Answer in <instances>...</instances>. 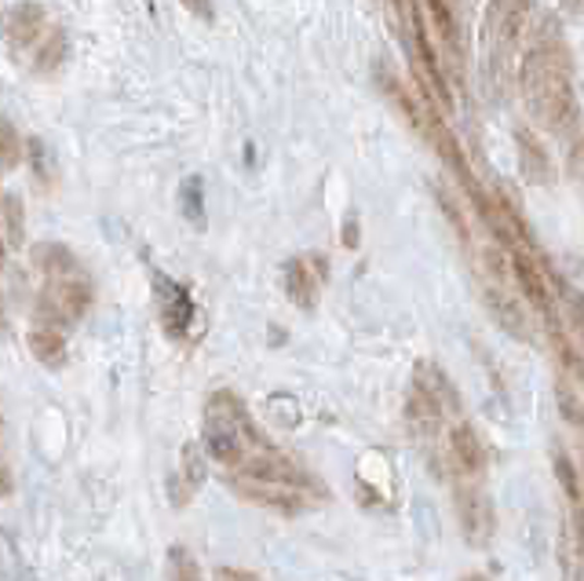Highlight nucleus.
Here are the masks:
<instances>
[{
	"instance_id": "nucleus-28",
	"label": "nucleus",
	"mask_w": 584,
	"mask_h": 581,
	"mask_svg": "<svg viewBox=\"0 0 584 581\" xmlns=\"http://www.w3.org/2000/svg\"><path fill=\"white\" fill-rule=\"evenodd\" d=\"M461 581H489V578H483V574H467V578H461Z\"/></svg>"
},
{
	"instance_id": "nucleus-20",
	"label": "nucleus",
	"mask_w": 584,
	"mask_h": 581,
	"mask_svg": "<svg viewBox=\"0 0 584 581\" xmlns=\"http://www.w3.org/2000/svg\"><path fill=\"white\" fill-rule=\"evenodd\" d=\"M23 158V140L8 121H0V165H19Z\"/></svg>"
},
{
	"instance_id": "nucleus-29",
	"label": "nucleus",
	"mask_w": 584,
	"mask_h": 581,
	"mask_svg": "<svg viewBox=\"0 0 584 581\" xmlns=\"http://www.w3.org/2000/svg\"><path fill=\"white\" fill-rule=\"evenodd\" d=\"M0 261H4V242H0Z\"/></svg>"
},
{
	"instance_id": "nucleus-26",
	"label": "nucleus",
	"mask_w": 584,
	"mask_h": 581,
	"mask_svg": "<svg viewBox=\"0 0 584 581\" xmlns=\"http://www.w3.org/2000/svg\"><path fill=\"white\" fill-rule=\"evenodd\" d=\"M216 581H259V578L245 574V570H216Z\"/></svg>"
},
{
	"instance_id": "nucleus-13",
	"label": "nucleus",
	"mask_w": 584,
	"mask_h": 581,
	"mask_svg": "<svg viewBox=\"0 0 584 581\" xmlns=\"http://www.w3.org/2000/svg\"><path fill=\"white\" fill-rule=\"evenodd\" d=\"M515 143H519V172H523L526 183H548L551 180V158L545 150V143L537 136H530L526 129L515 132Z\"/></svg>"
},
{
	"instance_id": "nucleus-21",
	"label": "nucleus",
	"mask_w": 584,
	"mask_h": 581,
	"mask_svg": "<svg viewBox=\"0 0 584 581\" xmlns=\"http://www.w3.org/2000/svg\"><path fill=\"white\" fill-rule=\"evenodd\" d=\"M183 213L186 220L202 227L205 223V213H202V180H186L183 183Z\"/></svg>"
},
{
	"instance_id": "nucleus-8",
	"label": "nucleus",
	"mask_w": 584,
	"mask_h": 581,
	"mask_svg": "<svg viewBox=\"0 0 584 581\" xmlns=\"http://www.w3.org/2000/svg\"><path fill=\"white\" fill-rule=\"evenodd\" d=\"M158 300H161L165 329H169L172 337H183L186 326L197 318V307H194L191 293H186L180 282H172V278H158Z\"/></svg>"
},
{
	"instance_id": "nucleus-22",
	"label": "nucleus",
	"mask_w": 584,
	"mask_h": 581,
	"mask_svg": "<svg viewBox=\"0 0 584 581\" xmlns=\"http://www.w3.org/2000/svg\"><path fill=\"white\" fill-rule=\"evenodd\" d=\"M556 399H559V410H562V417H567L570 424H577V428H584V402L573 396V391L562 384V388L556 391Z\"/></svg>"
},
{
	"instance_id": "nucleus-15",
	"label": "nucleus",
	"mask_w": 584,
	"mask_h": 581,
	"mask_svg": "<svg viewBox=\"0 0 584 581\" xmlns=\"http://www.w3.org/2000/svg\"><path fill=\"white\" fill-rule=\"evenodd\" d=\"M29 351H34L37 362H45V366H62L66 362V340L56 329H34L29 334Z\"/></svg>"
},
{
	"instance_id": "nucleus-25",
	"label": "nucleus",
	"mask_w": 584,
	"mask_h": 581,
	"mask_svg": "<svg viewBox=\"0 0 584 581\" xmlns=\"http://www.w3.org/2000/svg\"><path fill=\"white\" fill-rule=\"evenodd\" d=\"M15 483H12V472H8V464L0 461V497H12Z\"/></svg>"
},
{
	"instance_id": "nucleus-24",
	"label": "nucleus",
	"mask_w": 584,
	"mask_h": 581,
	"mask_svg": "<svg viewBox=\"0 0 584 581\" xmlns=\"http://www.w3.org/2000/svg\"><path fill=\"white\" fill-rule=\"evenodd\" d=\"M570 322H573V329H577V337H581V344H584V296H573L570 300Z\"/></svg>"
},
{
	"instance_id": "nucleus-7",
	"label": "nucleus",
	"mask_w": 584,
	"mask_h": 581,
	"mask_svg": "<svg viewBox=\"0 0 584 581\" xmlns=\"http://www.w3.org/2000/svg\"><path fill=\"white\" fill-rule=\"evenodd\" d=\"M483 296H486V307H489V315H494V322L504 334H511L515 340H530V318H526V311L523 304H519L515 296L508 293L504 286H497V282H489L483 289Z\"/></svg>"
},
{
	"instance_id": "nucleus-10",
	"label": "nucleus",
	"mask_w": 584,
	"mask_h": 581,
	"mask_svg": "<svg viewBox=\"0 0 584 581\" xmlns=\"http://www.w3.org/2000/svg\"><path fill=\"white\" fill-rule=\"evenodd\" d=\"M318 286H321V278H318L315 264H311L307 256H296V261L285 264V293H289V300H292L296 307L315 311V304H318Z\"/></svg>"
},
{
	"instance_id": "nucleus-2",
	"label": "nucleus",
	"mask_w": 584,
	"mask_h": 581,
	"mask_svg": "<svg viewBox=\"0 0 584 581\" xmlns=\"http://www.w3.org/2000/svg\"><path fill=\"white\" fill-rule=\"evenodd\" d=\"M205 446L208 453L223 464V469L242 472L248 461L259 458V453L275 450L264 435H259L256 421L248 417L245 402L234 396V391H216L205 407Z\"/></svg>"
},
{
	"instance_id": "nucleus-4",
	"label": "nucleus",
	"mask_w": 584,
	"mask_h": 581,
	"mask_svg": "<svg viewBox=\"0 0 584 581\" xmlns=\"http://www.w3.org/2000/svg\"><path fill=\"white\" fill-rule=\"evenodd\" d=\"M457 520H461V534L472 545H486L494 537V505H489L486 491L478 486H457Z\"/></svg>"
},
{
	"instance_id": "nucleus-16",
	"label": "nucleus",
	"mask_w": 584,
	"mask_h": 581,
	"mask_svg": "<svg viewBox=\"0 0 584 581\" xmlns=\"http://www.w3.org/2000/svg\"><path fill=\"white\" fill-rule=\"evenodd\" d=\"M34 261H37L40 271H48L51 278L77 275V261H73V253H70V249H62V245H37Z\"/></svg>"
},
{
	"instance_id": "nucleus-5",
	"label": "nucleus",
	"mask_w": 584,
	"mask_h": 581,
	"mask_svg": "<svg viewBox=\"0 0 584 581\" xmlns=\"http://www.w3.org/2000/svg\"><path fill=\"white\" fill-rule=\"evenodd\" d=\"M511 275H515L519 289L530 296V304H534L540 315L548 318V326H556V318H551V315H556V289H551L545 267H540L534 256L523 249V253L511 256Z\"/></svg>"
},
{
	"instance_id": "nucleus-14",
	"label": "nucleus",
	"mask_w": 584,
	"mask_h": 581,
	"mask_svg": "<svg viewBox=\"0 0 584 581\" xmlns=\"http://www.w3.org/2000/svg\"><path fill=\"white\" fill-rule=\"evenodd\" d=\"M205 480V469H202V453H197L194 443L183 446V464H180V475L172 480V491H175V501H186V494L197 491Z\"/></svg>"
},
{
	"instance_id": "nucleus-1",
	"label": "nucleus",
	"mask_w": 584,
	"mask_h": 581,
	"mask_svg": "<svg viewBox=\"0 0 584 581\" xmlns=\"http://www.w3.org/2000/svg\"><path fill=\"white\" fill-rule=\"evenodd\" d=\"M519 81H523V96L534 110V118L556 136L577 129L581 107L573 96L570 77V56L559 34H540L534 45L523 51L519 62Z\"/></svg>"
},
{
	"instance_id": "nucleus-30",
	"label": "nucleus",
	"mask_w": 584,
	"mask_h": 581,
	"mask_svg": "<svg viewBox=\"0 0 584 581\" xmlns=\"http://www.w3.org/2000/svg\"><path fill=\"white\" fill-rule=\"evenodd\" d=\"M581 475H584V469H581Z\"/></svg>"
},
{
	"instance_id": "nucleus-19",
	"label": "nucleus",
	"mask_w": 584,
	"mask_h": 581,
	"mask_svg": "<svg viewBox=\"0 0 584 581\" xmlns=\"http://www.w3.org/2000/svg\"><path fill=\"white\" fill-rule=\"evenodd\" d=\"M556 475H559L562 491H567L570 508H581V483H577V472H573V464H570L567 453H559V458H556Z\"/></svg>"
},
{
	"instance_id": "nucleus-12",
	"label": "nucleus",
	"mask_w": 584,
	"mask_h": 581,
	"mask_svg": "<svg viewBox=\"0 0 584 581\" xmlns=\"http://www.w3.org/2000/svg\"><path fill=\"white\" fill-rule=\"evenodd\" d=\"M45 8H37V4H19L8 12V48L12 51H26L34 40L45 34Z\"/></svg>"
},
{
	"instance_id": "nucleus-18",
	"label": "nucleus",
	"mask_w": 584,
	"mask_h": 581,
	"mask_svg": "<svg viewBox=\"0 0 584 581\" xmlns=\"http://www.w3.org/2000/svg\"><path fill=\"white\" fill-rule=\"evenodd\" d=\"M169 581H202V567L183 545H175L169 553Z\"/></svg>"
},
{
	"instance_id": "nucleus-11",
	"label": "nucleus",
	"mask_w": 584,
	"mask_h": 581,
	"mask_svg": "<svg viewBox=\"0 0 584 581\" xmlns=\"http://www.w3.org/2000/svg\"><path fill=\"white\" fill-rule=\"evenodd\" d=\"M450 458L464 475H483L486 469V446L478 439L472 424H457L450 432Z\"/></svg>"
},
{
	"instance_id": "nucleus-17",
	"label": "nucleus",
	"mask_w": 584,
	"mask_h": 581,
	"mask_svg": "<svg viewBox=\"0 0 584 581\" xmlns=\"http://www.w3.org/2000/svg\"><path fill=\"white\" fill-rule=\"evenodd\" d=\"M0 581H26L23 556H19V548L12 537H8L4 526H0Z\"/></svg>"
},
{
	"instance_id": "nucleus-9",
	"label": "nucleus",
	"mask_w": 584,
	"mask_h": 581,
	"mask_svg": "<svg viewBox=\"0 0 584 581\" xmlns=\"http://www.w3.org/2000/svg\"><path fill=\"white\" fill-rule=\"evenodd\" d=\"M559 567L567 581H581L584 574V508H570L567 531L559 542Z\"/></svg>"
},
{
	"instance_id": "nucleus-6",
	"label": "nucleus",
	"mask_w": 584,
	"mask_h": 581,
	"mask_svg": "<svg viewBox=\"0 0 584 581\" xmlns=\"http://www.w3.org/2000/svg\"><path fill=\"white\" fill-rule=\"evenodd\" d=\"M413 391L431 402L438 413H457V410H461V396H457L453 380L446 377V370H438L435 362H416Z\"/></svg>"
},
{
	"instance_id": "nucleus-23",
	"label": "nucleus",
	"mask_w": 584,
	"mask_h": 581,
	"mask_svg": "<svg viewBox=\"0 0 584 581\" xmlns=\"http://www.w3.org/2000/svg\"><path fill=\"white\" fill-rule=\"evenodd\" d=\"M4 216H8V234L19 245L23 242V205H19V198H4Z\"/></svg>"
},
{
	"instance_id": "nucleus-3",
	"label": "nucleus",
	"mask_w": 584,
	"mask_h": 581,
	"mask_svg": "<svg viewBox=\"0 0 584 581\" xmlns=\"http://www.w3.org/2000/svg\"><path fill=\"white\" fill-rule=\"evenodd\" d=\"M88 304H92V289L81 282L77 275L51 278V282L45 286V293H40L37 318L48 322L45 329L56 326V334H59V326H73V322H77L88 311Z\"/></svg>"
},
{
	"instance_id": "nucleus-27",
	"label": "nucleus",
	"mask_w": 584,
	"mask_h": 581,
	"mask_svg": "<svg viewBox=\"0 0 584 581\" xmlns=\"http://www.w3.org/2000/svg\"><path fill=\"white\" fill-rule=\"evenodd\" d=\"M343 245H348V249L358 245V223H354V220H348V234H343Z\"/></svg>"
}]
</instances>
